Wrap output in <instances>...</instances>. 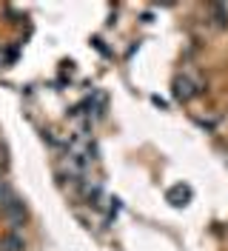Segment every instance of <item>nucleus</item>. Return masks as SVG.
<instances>
[{
    "label": "nucleus",
    "instance_id": "nucleus-1",
    "mask_svg": "<svg viewBox=\"0 0 228 251\" xmlns=\"http://www.w3.org/2000/svg\"><path fill=\"white\" fill-rule=\"evenodd\" d=\"M0 214L9 220L12 226H23V223H26V205H23V203L15 197V200H9V203L0 208Z\"/></svg>",
    "mask_w": 228,
    "mask_h": 251
},
{
    "label": "nucleus",
    "instance_id": "nucleus-2",
    "mask_svg": "<svg viewBox=\"0 0 228 251\" xmlns=\"http://www.w3.org/2000/svg\"><path fill=\"white\" fill-rule=\"evenodd\" d=\"M194 94H197V86H194L188 77H177L174 80V97H177V100H191Z\"/></svg>",
    "mask_w": 228,
    "mask_h": 251
},
{
    "label": "nucleus",
    "instance_id": "nucleus-3",
    "mask_svg": "<svg viewBox=\"0 0 228 251\" xmlns=\"http://www.w3.org/2000/svg\"><path fill=\"white\" fill-rule=\"evenodd\" d=\"M0 246H3V251H23L26 249V240L17 234V231H12V234H6L0 240Z\"/></svg>",
    "mask_w": 228,
    "mask_h": 251
},
{
    "label": "nucleus",
    "instance_id": "nucleus-4",
    "mask_svg": "<svg viewBox=\"0 0 228 251\" xmlns=\"http://www.w3.org/2000/svg\"><path fill=\"white\" fill-rule=\"evenodd\" d=\"M9 200H15V191H12V186L6 180H0V208L9 203Z\"/></svg>",
    "mask_w": 228,
    "mask_h": 251
},
{
    "label": "nucleus",
    "instance_id": "nucleus-5",
    "mask_svg": "<svg viewBox=\"0 0 228 251\" xmlns=\"http://www.w3.org/2000/svg\"><path fill=\"white\" fill-rule=\"evenodd\" d=\"M188 194H191L188 188L177 186V188H171V191H168V200H180V203H185V200H188ZM180 203H177V205H180Z\"/></svg>",
    "mask_w": 228,
    "mask_h": 251
}]
</instances>
